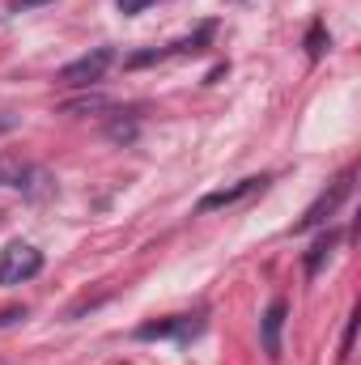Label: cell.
I'll use <instances>...</instances> for the list:
<instances>
[{"label": "cell", "mask_w": 361, "mask_h": 365, "mask_svg": "<svg viewBox=\"0 0 361 365\" xmlns=\"http://www.w3.org/2000/svg\"><path fill=\"white\" fill-rule=\"evenodd\" d=\"M13 128H17V115H4V110H0V136H9Z\"/></svg>", "instance_id": "obj_15"}, {"label": "cell", "mask_w": 361, "mask_h": 365, "mask_svg": "<svg viewBox=\"0 0 361 365\" xmlns=\"http://www.w3.org/2000/svg\"><path fill=\"white\" fill-rule=\"evenodd\" d=\"M39 272H43V251L39 247H30V242L17 238V242H9L0 251V284H26Z\"/></svg>", "instance_id": "obj_1"}, {"label": "cell", "mask_w": 361, "mask_h": 365, "mask_svg": "<svg viewBox=\"0 0 361 365\" xmlns=\"http://www.w3.org/2000/svg\"><path fill=\"white\" fill-rule=\"evenodd\" d=\"M349 191H353V175H345V179L336 182L332 191H323V195H319V200H315V204L306 208V217H302V221H298L293 230L302 234V230H315V225H323V221H327V217H332V212H336V208L345 204V195H349Z\"/></svg>", "instance_id": "obj_3"}, {"label": "cell", "mask_w": 361, "mask_h": 365, "mask_svg": "<svg viewBox=\"0 0 361 365\" xmlns=\"http://www.w3.org/2000/svg\"><path fill=\"white\" fill-rule=\"evenodd\" d=\"M332 247H336V234H332V230H327L323 238H315V247L306 251V276H315L319 268H323V259L332 255Z\"/></svg>", "instance_id": "obj_8"}, {"label": "cell", "mask_w": 361, "mask_h": 365, "mask_svg": "<svg viewBox=\"0 0 361 365\" xmlns=\"http://www.w3.org/2000/svg\"><path fill=\"white\" fill-rule=\"evenodd\" d=\"M26 170H30V166H26L21 158H9V153H4V158H0V187H17V182L26 179Z\"/></svg>", "instance_id": "obj_9"}, {"label": "cell", "mask_w": 361, "mask_h": 365, "mask_svg": "<svg viewBox=\"0 0 361 365\" xmlns=\"http://www.w3.org/2000/svg\"><path fill=\"white\" fill-rule=\"evenodd\" d=\"M268 179H243L234 182V187H221V191H208L204 200H200V212H213V208H230V204H238V200H247L251 191H260Z\"/></svg>", "instance_id": "obj_5"}, {"label": "cell", "mask_w": 361, "mask_h": 365, "mask_svg": "<svg viewBox=\"0 0 361 365\" xmlns=\"http://www.w3.org/2000/svg\"><path fill=\"white\" fill-rule=\"evenodd\" d=\"M115 4H119V13H128V17H136V13H145V9H149L153 0H115Z\"/></svg>", "instance_id": "obj_14"}, {"label": "cell", "mask_w": 361, "mask_h": 365, "mask_svg": "<svg viewBox=\"0 0 361 365\" xmlns=\"http://www.w3.org/2000/svg\"><path fill=\"white\" fill-rule=\"evenodd\" d=\"M26 319V306H9V310H0V327H13V323H21Z\"/></svg>", "instance_id": "obj_13"}, {"label": "cell", "mask_w": 361, "mask_h": 365, "mask_svg": "<svg viewBox=\"0 0 361 365\" xmlns=\"http://www.w3.org/2000/svg\"><path fill=\"white\" fill-rule=\"evenodd\" d=\"M285 319H289V302L285 297H272L264 319H260V344L268 353V361H280V331H285Z\"/></svg>", "instance_id": "obj_4"}, {"label": "cell", "mask_w": 361, "mask_h": 365, "mask_svg": "<svg viewBox=\"0 0 361 365\" xmlns=\"http://www.w3.org/2000/svg\"><path fill=\"white\" fill-rule=\"evenodd\" d=\"M115 64V51L111 47H93V51H86L81 60H73V64H64L60 68V86H93V81H102V73Z\"/></svg>", "instance_id": "obj_2"}, {"label": "cell", "mask_w": 361, "mask_h": 365, "mask_svg": "<svg viewBox=\"0 0 361 365\" xmlns=\"http://www.w3.org/2000/svg\"><path fill=\"white\" fill-rule=\"evenodd\" d=\"M323 47H327V34H323V26L315 21V26H310V34H306V51H310V60H319V56H323Z\"/></svg>", "instance_id": "obj_10"}, {"label": "cell", "mask_w": 361, "mask_h": 365, "mask_svg": "<svg viewBox=\"0 0 361 365\" xmlns=\"http://www.w3.org/2000/svg\"><path fill=\"white\" fill-rule=\"evenodd\" d=\"M98 110H111V102L102 93H86V98H68L60 106V115H98Z\"/></svg>", "instance_id": "obj_7"}, {"label": "cell", "mask_w": 361, "mask_h": 365, "mask_svg": "<svg viewBox=\"0 0 361 365\" xmlns=\"http://www.w3.org/2000/svg\"><path fill=\"white\" fill-rule=\"evenodd\" d=\"M353 336H357V319H349V327H345V344H340V361H349V353H353Z\"/></svg>", "instance_id": "obj_12"}, {"label": "cell", "mask_w": 361, "mask_h": 365, "mask_svg": "<svg viewBox=\"0 0 361 365\" xmlns=\"http://www.w3.org/2000/svg\"><path fill=\"white\" fill-rule=\"evenodd\" d=\"M200 327H204L200 319H187V314H183V319H166V323H145L136 336H141V340H166V336H179V340H187V336H195Z\"/></svg>", "instance_id": "obj_6"}, {"label": "cell", "mask_w": 361, "mask_h": 365, "mask_svg": "<svg viewBox=\"0 0 361 365\" xmlns=\"http://www.w3.org/2000/svg\"><path fill=\"white\" fill-rule=\"evenodd\" d=\"M106 136H111V140H132V136H136V123H132V119H128V123L115 119V123L106 128Z\"/></svg>", "instance_id": "obj_11"}]
</instances>
